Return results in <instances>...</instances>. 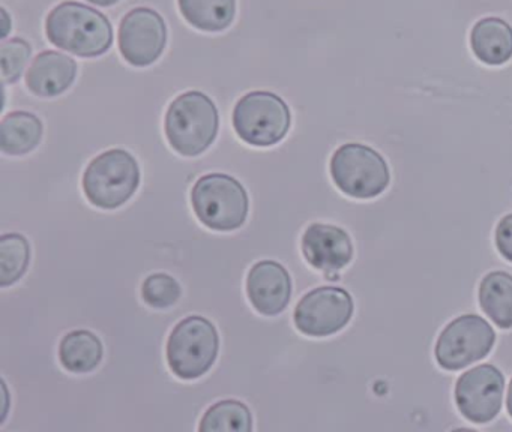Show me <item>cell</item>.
I'll return each instance as SVG.
<instances>
[{"label":"cell","mask_w":512,"mask_h":432,"mask_svg":"<svg viewBox=\"0 0 512 432\" xmlns=\"http://www.w3.org/2000/svg\"><path fill=\"white\" fill-rule=\"evenodd\" d=\"M46 35L53 45L79 57L103 56L113 44L109 18L79 2L53 8L46 20Z\"/></svg>","instance_id":"cell-1"},{"label":"cell","mask_w":512,"mask_h":432,"mask_svg":"<svg viewBox=\"0 0 512 432\" xmlns=\"http://www.w3.org/2000/svg\"><path fill=\"white\" fill-rule=\"evenodd\" d=\"M220 116L214 101L199 90L182 93L170 104L164 122L170 146L182 156H199L214 143Z\"/></svg>","instance_id":"cell-2"},{"label":"cell","mask_w":512,"mask_h":432,"mask_svg":"<svg viewBox=\"0 0 512 432\" xmlns=\"http://www.w3.org/2000/svg\"><path fill=\"white\" fill-rule=\"evenodd\" d=\"M191 203L200 222L215 231L238 230L250 209L244 186L223 173L200 177L191 191Z\"/></svg>","instance_id":"cell-3"},{"label":"cell","mask_w":512,"mask_h":432,"mask_svg":"<svg viewBox=\"0 0 512 432\" xmlns=\"http://www.w3.org/2000/svg\"><path fill=\"white\" fill-rule=\"evenodd\" d=\"M140 185V168L127 150L112 149L92 159L83 174L86 198L100 209L113 210L127 203Z\"/></svg>","instance_id":"cell-4"},{"label":"cell","mask_w":512,"mask_h":432,"mask_svg":"<svg viewBox=\"0 0 512 432\" xmlns=\"http://www.w3.org/2000/svg\"><path fill=\"white\" fill-rule=\"evenodd\" d=\"M220 336L208 318L191 315L176 324L167 341V363L176 377L196 380L217 360Z\"/></svg>","instance_id":"cell-5"},{"label":"cell","mask_w":512,"mask_h":432,"mask_svg":"<svg viewBox=\"0 0 512 432\" xmlns=\"http://www.w3.org/2000/svg\"><path fill=\"white\" fill-rule=\"evenodd\" d=\"M329 168L338 189L359 200L382 194L391 180L388 162L367 144L347 143L338 147Z\"/></svg>","instance_id":"cell-6"},{"label":"cell","mask_w":512,"mask_h":432,"mask_svg":"<svg viewBox=\"0 0 512 432\" xmlns=\"http://www.w3.org/2000/svg\"><path fill=\"white\" fill-rule=\"evenodd\" d=\"M292 125L289 105L281 96L265 90L247 93L233 110V126L245 143L271 147L280 143Z\"/></svg>","instance_id":"cell-7"},{"label":"cell","mask_w":512,"mask_h":432,"mask_svg":"<svg viewBox=\"0 0 512 432\" xmlns=\"http://www.w3.org/2000/svg\"><path fill=\"white\" fill-rule=\"evenodd\" d=\"M496 332L484 318L475 314L461 315L452 320L436 342L437 363L446 371H460L493 350Z\"/></svg>","instance_id":"cell-8"},{"label":"cell","mask_w":512,"mask_h":432,"mask_svg":"<svg viewBox=\"0 0 512 432\" xmlns=\"http://www.w3.org/2000/svg\"><path fill=\"white\" fill-rule=\"evenodd\" d=\"M352 296L340 287L314 288L296 305V329L307 336L323 338L340 332L349 324L353 315Z\"/></svg>","instance_id":"cell-9"},{"label":"cell","mask_w":512,"mask_h":432,"mask_svg":"<svg viewBox=\"0 0 512 432\" xmlns=\"http://www.w3.org/2000/svg\"><path fill=\"white\" fill-rule=\"evenodd\" d=\"M505 390V378L494 365H479L469 369L455 384L458 410L472 423H488L500 413Z\"/></svg>","instance_id":"cell-10"},{"label":"cell","mask_w":512,"mask_h":432,"mask_svg":"<svg viewBox=\"0 0 512 432\" xmlns=\"http://www.w3.org/2000/svg\"><path fill=\"white\" fill-rule=\"evenodd\" d=\"M166 44V23L157 11L140 6L125 15L119 27V50L130 65H152L160 59Z\"/></svg>","instance_id":"cell-11"},{"label":"cell","mask_w":512,"mask_h":432,"mask_svg":"<svg viewBox=\"0 0 512 432\" xmlns=\"http://www.w3.org/2000/svg\"><path fill=\"white\" fill-rule=\"evenodd\" d=\"M305 260L326 273L328 279H338V270L344 269L353 258L349 234L337 225L311 224L302 236Z\"/></svg>","instance_id":"cell-12"},{"label":"cell","mask_w":512,"mask_h":432,"mask_svg":"<svg viewBox=\"0 0 512 432\" xmlns=\"http://www.w3.org/2000/svg\"><path fill=\"white\" fill-rule=\"evenodd\" d=\"M247 294L257 312L274 317L289 305L292 279L286 267L278 261H259L248 273Z\"/></svg>","instance_id":"cell-13"},{"label":"cell","mask_w":512,"mask_h":432,"mask_svg":"<svg viewBox=\"0 0 512 432\" xmlns=\"http://www.w3.org/2000/svg\"><path fill=\"white\" fill-rule=\"evenodd\" d=\"M76 77V60L59 51H43L32 62L26 84L34 95L53 98L70 89Z\"/></svg>","instance_id":"cell-14"},{"label":"cell","mask_w":512,"mask_h":432,"mask_svg":"<svg viewBox=\"0 0 512 432\" xmlns=\"http://www.w3.org/2000/svg\"><path fill=\"white\" fill-rule=\"evenodd\" d=\"M470 47L485 65H505L512 59L511 24L499 17L481 18L470 32Z\"/></svg>","instance_id":"cell-15"},{"label":"cell","mask_w":512,"mask_h":432,"mask_svg":"<svg viewBox=\"0 0 512 432\" xmlns=\"http://www.w3.org/2000/svg\"><path fill=\"white\" fill-rule=\"evenodd\" d=\"M40 117L29 111L7 114L0 126V149L7 155L20 156L37 149L43 138Z\"/></svg>","instance_id":"cell-16"},{"label":"cell","mask_w":512,"mask_h":432,"mask_svg":"<svg viewBox=\"0 0 512 432\" xmlns=\"http://www.w3.org/2000/svg\"><path fill=\"white\" fill-rule=\"evenodd\" d=\"M59 360L67 371L88 374L103 360V344L89 330H74L62 339Z\"/></svg>","instance_id":"cell-17"},{"label":"cell","mask_w":512,"mask_h":432,"mask_svg":"<svg viewBox=\"0 0 512 432\" xmlns=\"http://www.w3.org/2000/svg\"><path fill=\"white\" fill-rule=\"evenodd\" d=\"M482 311L500 329L512 327V275L496 270L488 273L479 285Z\"/></svg>","instance_id":"cell-18"},{"label":"cell","mask_w":512,"mask_h":432,"mask_svg":"<svg viewBox=\"0 0 512 432\" xmlns=\"http://www.w3.org/2000/svg\"><path fill=\"white\" fill-rule=\"evenodd\" d=\"M188 23L203 32H221L235 20L236 0H178Z\"/></svg>","instance_id":"cell-19"},{"label":"cell","mask_w":512,"mask_h":432,"mask_svg":"<svg viewBox=\"0 0 512 432\" xmlns=\"http://www.w3.org/2000/svg\"><path fill=\"white\" fill-rule=\"evenodd\" d=\"M253 416L241 401L226 399L208 408L200 422V432H250Z\"/></svg>","instance_id":"cell-20"},{"label":"cell","mask_w":512,"mask_h":432,"mask_svg":"<svg viewBox=\"0 0 512 432\" xmlns=\"http://www.w3.org/2000/svg\"><path fill=\"white\" fill-rule=\"evenodd\" d=\"M31 261V245L19 233L0 237V287H10L25 275Z\"/></svg>","instance_id":"cell-21"},{"label":"cell","mask_w":512,"mask_h":432,"mask_svg":"<svg viewBox=\"0 0 512 432\" xmlns=\"http://www.w3.org/2000/svg\"><path fill=\"white\" fill-rule=\"evenodd\" d=\"M181 293V285L167 273H154L142 285L143 300L152 308L164 309L175 305Z\"/></svg>","instance_id":"cell-22"},{"label":"cell","mask_w":512,"mask_h":432,"mask_svg":"<svg viewBox=\"0 0 512 432\" xmlns=\"http://www.w3.org/2000/svg\"><path fill=\"white\" fill-rule=\"evenodd\" d=\"M32 47L22 38H13L0 45L2 80L5 84L17 83L31 59Z\"/></svg>","instance_id":"cell-23"},{"label":"cell","mask_w":512,"mask_h":432,"mask_svg":"<svg viewBox=\"0 0 512 432\" xmlns=\"http://www.w3.org/2000/svg\"><path fill=\"white\" fill-rule=\"evenodd\" d=\"M496 246L500 255L512 263V213L503 216L497 224Z\"/></svg>","instance_id":"cell-24"},{"label":"cell","mask_w":512,"mask_h":432,"mask_svg":"<svg viewBox=\"0 0 512 432\" xmlns=\"http://www.w3.org/2000/svg\"><path fill=\"white\" fill-rule=\"evenodd\" d=\"M2 17H4V26H5L4 33H2V38L5 39V38H7L8 33H10V27H11L10 17H8V12L5 11V9H2Z\"/></svg>","instance_id":"cell-25"},{"label":"cell","mask_w":512,"mask_h":432,"mask_svg":"<svg viewBox=\"0 0 512 432\" xmlns=\"http://www.w3.org/2000/svg\"><path fill=\"white\" fill-rule=\"evenodd\" d=\"M88 2L94 3V5L98 6H112L116 5L119 0H88Z\"/></svg>","instance_id":"cell-26"},{"label":"cell","mask_w":512,"mask_h":432,"mask_svg":"<svg viewBox=\"0 0 512 432\" xmlns=\"http://www.w3.org/2000/svg\"><path fill=\"white\" fill-rule=\"evenodd\" d=\"M506 408H508L509 416L512 417V380L511 384H509L508 398H506Z\"/></svg>","instance_id":"cell-27"}]
</instances>
